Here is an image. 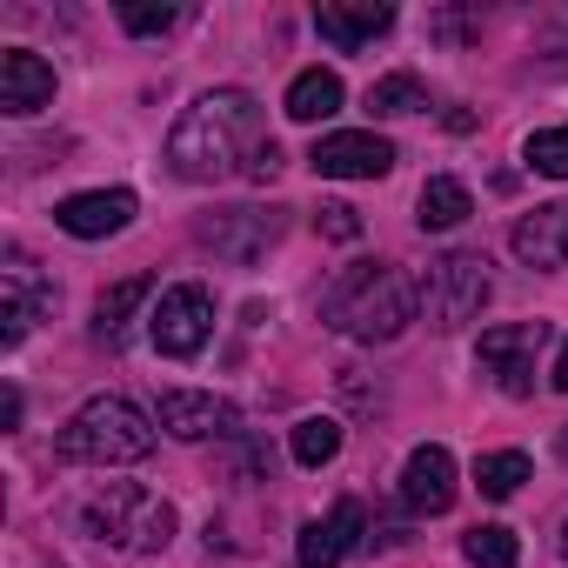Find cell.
I'll return each mask as SVG.
<instances>
[{
    "mask_svg": "<svg viewBox=\"0 0 568 568\" xmlns=\"http://www.w3.org/2000/svg\"><path fill=\"white\" fill-rule=\"evenodd\" d=\"M254 148H261V108H254V94L221 88V94H201V101L174 121V134H168V168H174L181 181H221V174H234V161L254 154Z\"/></svg>",
    "mask_w": 568,
    "mask_h": 568,
    "instance_id": "cell-1",
    "label": "cell"
},
{
    "mask_svg": "<svg viewBox=\"0 0 568 568\" xmlns=\"http://www.w3.org/2000/svg\"><path fill=\"white\" fill-rule=\"evenodd\" d=\"M415 281L395 261H355L335 274V288L322 295V322L348 342H395L415 322Z\"/></svg>",
    "mask_w": 568,
    "mask_h": 568,
    "instance_id": "cell-2",
    "label": "cell"
},
{
    "mask_svg": "<svg viewBox=\"0 0 568 568\" xmlns=\"http://www.w3.org/2000/svg\"><path fill=\"white\" fill-rule=\"evenodd\" d=\"M54 448H61V462H94V468H108V462H141V455H154V428H148V415H141L134 402L94 395V402L74 408V422L61 428Z\"/></svg>",
    "mask_w": 568,
    "mask_h": 568,
    "instance_id": "cell-3",
    "label": "cell"
},
{
    "mask_svg": "<svg viewBox=\"0 0 568 568\" xmlns=\"http://www.w3.org/2000/svg\"><path fill=\"white\" fill-rule=\"evenodd\" d=\"M88 535L121 541V548H168V535H174V508H168L161 495L134 488V481H114L108 495L88 501Z\"/></svg>",
    "mask_w": 568,
    "mask_h": 568,
    "instance_id": "cell-4",
    "label": "cell"
},
{
    "mask_svg": "<svg viewBox=\"0 0 568 568\" xmlns=\"http://www.w3.org/2000/svg\"><path fill=\"white\" fill-rule=\"evenodd\" d=\"M481 308H488V261L468 254V247L462 254H442L428 267V281H422V315L435 328H468Z\"/></svg>",
    "mask_w": 568,
    "mask_h": 568,
    "instance_id": "cell-5",
    "label": "cell"
},
{
    "mask_svg": "<svg viewBox=\"0 0 568 568\" xmlns=\"http://www.w3.org/2000/svg\"><path fill=\"white\" fill-rule=\"evenodd\" d=\"M148 328H154V348H161V355H174V362L201 355V342H207V328H214L207 288H201V281H181V288H168Z\"/></svg>",
    "mask_w": 568,
    "mask_h": 568,
    "instance_id": "cell-6",
    "label": "cell"
},
{
    "mask_svg": "<svg viewBox=\"0 0 568 568\" xmlns=\"http://www.w3.org/2000/svg\"><path fill=\"white\" fill-rule=\"evenodd\" d=\"M541 342H548V322L488 328L481 348H475V362H481V375L501 382V395H528V388H535V348H541Z\"/></svg>",
    "mask_w": 568,
    "mask_h": 568,
    "instance_id": "cell-7",
    "label": "cell"
},
{
    "mask_svg": "<svg viewBox=\"0 0 568 568\" xmlns=\"http://www.w3.org/2000/svg\"><path fill=\"white\" fill-rule=\"evenodd\" d=\"M201 241L221 254V261H261L274 241H281V214L274 207H221V214H207L201 221Z\"/></svg>",
    "mask_w": 568,
    "mask_h": 568,
    "instance_id": "cell-8",
    "label": "cell"
},
{
    "mask_svg": "<svg viewBox=\"0 0 568 568\" xmlns=\"http://www.w3.org/2000/svg\"><path fill=\"white\" fill-rule=\"evenodd\" d=\"M315 174H328V181H382L388 168H395V141H382V134H322L315 141Z\"/></svg>",
    "mask_w": 568,
    "mask_h": 568,
    "instance_id": "cell-9",
    "label": "cell"
},
{
    "mask_svg": "<svg viewBox=\"0 0 568 568\" xmlns=\"http://www.w3.org/2000/svg\"><path fill=\"white\" fill-rule=\"evenodd\" d=\"M161 428H168L174 442H207V435H234L241 415H234V402H221V395L168 388V395H161Z\"/></svg>",
    "mask_w": 568,
    "mask_h": 568,
    "instance_id": "cell-10",
    "label": "cell"
},
{
    "mask_svg": "<svg viewBox=\"0 0 568 568\" xmlns=\"http://www.w3.org/2000/svg\"><path fill=\"white\" fill-rule=\"evenodd\" d=\"M402 501H408L415 515H448V508H455V455H448L442 442H428V448L408 455V468H402Z\"/></svg>",
    "mask_w": 568,
    "mask_h": 568,
    "instance_id": "cell-11",
    "label": "cell"
},
{
    "mask_svg": "<svg viewBox=\"0 0 568 568\" xmlns=\"http://www.w3.org/2000/svg\"><path fill=\"white\" fill-rule=\"evenodd\" d=\"M54 221L74 234V241H101V234H121L134 221V194L128 187H94V194H68L54 207Z\"/></svg>",
    "mask_w": 568,
    "mask_h": 568,
    "instance_id": "cell-12",
    "label": "cell"
},
{
    "mask_svg": "<svg viewBox=\"0 0 568 568\" xmlns=\"http://www.w3.org/2000/svg\"><path fill=\"white\" fill-rule=\"evenodd\" d=\"M41 308H54V288L34 274V261H21V254H14V261H8V295H0V342L21 348Z\"/></svg>",
    "mask_w": 568,
    "mask_h": 568,
    "instance_id": "cell-13",
    "label": "cell"
},
{
    "mask_svg": "<svg viewBox=\"0 0 568 568\" xmlns=\"http://www.w3.org/2000/svg\"><path fill=\"white\" fill-rule=\"evenodd\" d=\"M54 101V68L28 48H8L0 54V108L8 114H41Z\"/></svg>",
    "mask_w": 568,
    "mask_h": 568,
    "instance_id": "cell-14",
    "label": "cell"
},
{
    "mask_svg": "<svg viewBox=\"0 0 568 568\" xmlns=\"http://www.w3.org/2000/svg\"><path fill=\"white\" fill-rule=\"evenodd\" d=\"M508 247H515L528 267H568V201L521 214L515 234H508Z\"/></svg>",
    "mask_w": 568,
    "mask_h": 568,
    "instance_id": "cell-15",
    "label": "cell"
},
{
    "mask_svg": "<svg viewBox=\"0 0 568 568\" xmlns=\"http://www.w3.org/2000/svg\"><path fill=\"white\" fill-rule=\"evenodd\" d=\"M388 28H395V8H388V0H355V8H335V0H328V8H315V34L335 41L342 54H355L362 41L388 34Z\"/></svg>",
    "mask_w": 568,
    "mask_h": 568,
    "instance_id": "cell-16",
    "label": "cell"
},
{
    "mask_svg": "<svg viewBox=\"0 0 568 568\" xmlns=\"http://www.w3.org/2000/svg\"><path fill=\"white\" fill-rule=\"evenodd\" d=\"M355 541H362V501H335L328 521L302 528V568H335Z\"/></svg>",
    "mask_w": 568,
    "mask_h": 568,
    "instance_id": "cell-17",
    "label": "cell"
},
{
    "mask_svg": "<svg viewBox=\"0 0 568 568\" xmlns=\"http://www.w3.org/2000/svg\"><path fill=\"white\" fill-rule=\"evenodd\" d=\"M475 214V194L455 181V174H435L428 187H422V201H415V221L422 227H462Z\"/></svg>",
    "mask_w": 568,
    "mask_h": 568,
    "instance_id": "cell-18",
    "label": "cell"
},
{
    "mask_svg": "<svg viewBox=\"0 0 568 568\" xmlns=\"http://www.w3.org/2000/svg\"><path fill=\"white\" fill-rule=\"evenodd\" d=\"M342 108V81L328 68H308L288 81V121H328Z\"/></svg>",
    "mask_w": 568,
    "mask_h": 568,
    "instance_id": "cell-19",
    "label": "cell"
},
{
    "mask_svg": "<svg viewBox=\"0 0 568 568\" xmlns=\"http://www.w3.org/2000/svg\"><path fill=\"white\" fill-rule=\"evenodd\" d=\"M148 295H154V281H148V274H128V281H114V288L94 302V322H101V335H121V328H128V315H134Z\"/></svg>",
    "mask_w": 568,
    "mask_h": 568,
    "instance_id": "cell-20",
    "label": "cell"
},
{
    "mask_svg": "<svg viewBox=\"0 0 568 568\" xmlns=\"http://www.w3.org/2000/svg\"><path fill=\"white\" fill-rule=\"evenodd\" d=\"M521 481H528V455H521V448H501V455H481V462H475V488H481L488 501H508Z\"/></svg>",
    "mask_w": 568,
    "mask_h": 568,
    "instance_id": "cell-21",
    "label": "cell"
},
{
    "mask_svg": "<svg viewBox=\"0 0 568 568\" xmlns=\"http://www.w3.org/2000/svg\"><path fill=\"white\" fill-rule=\"evenodd\" d=\"M462 555H468L475 568H515V561H521V541H515V528H501V521H481V528H468Z\"/></svg>",
    "mask_w": 568,
    "mask_h": 568,
    "instance_id": "cell-22",
    "label": "cell"
},
{
    "mask_svg": "<svg viewBox=\"0 0 568 568\" xmlns=\"http://www.w3.org/2000/svg\"><path fill=\"white\" fill-rule=\"evenodd\" d=\"M335 455H342V422H328V415L295 422V462H302V468H322V462H335Z\"/></svg>",
    "mask_w": 568,
    "mask_h": 568,
    "instance_id": "cell-23",
    "label": "cell"
},
{
    "mask_svg": "<svg viewBox=\"0 0 568 568\" xmlns=\"http://www.w3.org/2000/svg\"><path fill=\"white\" fill-rule=\"evenodd\" d=\"M368 108H375V114H422V108H428V88H422L415 74H388V81L368 88Z\"/></svg>",
    "mask_w": 568,
    "mask_h": 568,
    "instance_id": "cell-24",
    "label": "cell"
},
{
    "mask_svg": "<svg viewBox=\"0 0 568 568\" xmlns=\"http://www.w3.org/2000/svg\"><path fill=\"white\" fill-rule=\"evenodd\" d=\"M528 168L535 174H548V181H568V128H541V134H528Z\"/></svg>",
    "mask_w": 568,
    "mask_h": 568,
    "instance_id": "cell-25",
    "label": "cell"
},
{
    "mask_svg": "<svg viewBox=\"0 0 568 568\" xmlns=\"http://www.w3.org/2000/svg\"><path fill=\"white\" fill-rule=\"evenodd\" d=\"M315 227H322L328 241H362V214H355L348 201H322V207H315Z\"/></svg>",
    "mask_w": 568,
    "mask_h": 568,
    "instance_id": "cell-26",
    "label": "cell"
},
{
    "mask_svg": "<svg viewBox=\"0 0 568 568\" xmlns=\"http://www.w3.org/2000/svg\"><path fill=\"white\" fill-rule=\"evenodd\" d=\"M121 28L128 34H168L174 28V8H121Z\"/></svg>",
    "mask_w": 568,
    "mask_h": 568,
    "instance_id": "cell-27",
    "label": "cell"
},
{
    "mask_svg": "<svg viewBox=\"0 0 568 568\" xmlns=\"http://www.w3.org/2000/svg\"><path fill=\"white\" fill-rule=\"evenodd\" d=\"M274 174H281V148H274V141H261V148L247 154V181H274Z\"/></svg>",
    "mask_w": 568,
    "mask_h": 568,
    "instance_id": "cell-28",
    "label": "cell"
},
{
    "mask_svg": "<svg viewBox=\"0 0 568 568\" xmlns=\"http://www.w3.org/2000/svg\"><path fill=\"white\" fill-rule=\"evenodd\" d=\"M0 422H8V428H21V388H8V402H0Z\"/></svg>",
    "mask_w": 568,
    "mask_h": 568,
    "instance_id": "cell-29",
    "label": "cell"
},
{
    "mask_svg": "<svg viewBox=\"0 0 568 568\" xmlns=\"http://www.w3.org/2000/svg\"><path fill=\"white\" fill-rule=\"evenodd\" d=\"M548 382H555V388L568 395V342H561V355H555V375H548Z\"/></svg>",
    "mask_w": 568,
    "mask_h": 568,
    "instance_id": "cell-30",
    "label": "cell"
},
{
    "mask_svg": "<svg viewBox=\"0 0 568 568\" xmlns=\"http://www.w3.org/2000/svg\"><path fill=\"white\" fill-rule=\"evenodd\" d=\"M561 455H568V428H561Z\"/></svg>",
    "mask_w": 568,
    "mask_h": 568,
    "instance_id": "cell-31",
    "label": "cell"
},
{
    "mask_svg": "<svg viewBox=\"0 0 568 568\" xmlns=\"http://www.w3.org/2000/svg\"><path fill=\"white\" fill-rule=\"evenodd\" d=\"M561 555H568V535H561Z\"/></svg>",
    "mask_w": 568,
    "mask_h": 568,
    "instance_id": "cell-32",
    "label": "cell"
}]
</instances>
